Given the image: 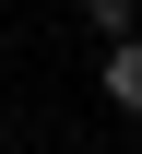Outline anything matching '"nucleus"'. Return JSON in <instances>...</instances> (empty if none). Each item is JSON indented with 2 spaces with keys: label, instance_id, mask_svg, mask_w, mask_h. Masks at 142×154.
I'll list each match as a JSON object with an SVG mask.
<instances>
[{
  "label": "nucleus",
  "instance_id": "f257e3e1",
  "mask_svg": "<svg viewBox=\"0 0 142 154\" xmlns=\"http://www.w3.org/2000/svg\"><path fill=\"white\" fill-rule=\"evenodd\" d=\"M95 83H107V107H119V119H142V24H130V36H107Z\"/></svg>",
  "mask_w": 142,
  "mask_h": 154
},
{
  "label": "nucleus",
  "instance_id": "f03ea898",
  "mask_svg": "<svg viewBox=\"0 0 142 154\" xmlns=\"http://www.w3.org/2000/svg\"><path fill=\"white\" fill-rule=\"evenodd\" d=\"M83 24H95V36H130V24H142V0H83Z\"/></svg>",
  "mask_w": 142,
  "mask_h": 154
}]
</instances>
